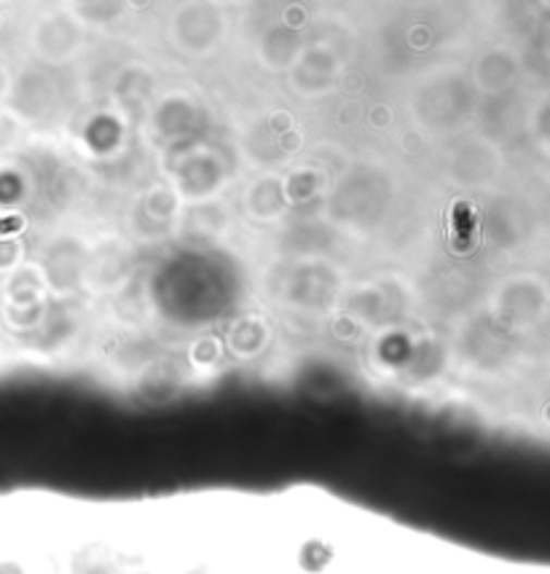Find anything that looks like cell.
I'll list each match as a JSON object with an SVG mask.
<instances>
[{"label": "cell", "instance_id": "cell-1", "mask_svg": "<svg viewBox=\"0 0 550 574\" xmlns=\"http://www.w3.org/2000/svg\"><path fill=\"white\" fill-rule=\"evenodd\" d=\"M454 225H456V231H460V234L465 236V240H462V251H465V247H470V240H467V236H470L473 231H476V223H473L470 207H467V205L456 207V210H454Z\"/></svg>", "mask_w": 550, "mask_h": 574}]
</instances>
